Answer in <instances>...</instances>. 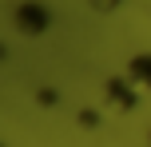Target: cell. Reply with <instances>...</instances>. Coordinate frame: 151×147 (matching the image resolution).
<instances>
[{"instance_id": "obj_1", "label": "cell", "mask_w": 151, "mask_h": 147, "mask_svg": "<svg viewBox=\"0 0 151 147\" xmlns=\"http://www.w3.org/2000/svg\"><path fill=\"white\" fill-rule=\"evenodd\" d=\"M16 20H20V28L32 36V32H40V28L48 24V16H44V12H36V8L28 4V8H20V16H16Z\"/></svg>"}, {"instance_id": "obj_2", "label": "cell", "mask_w": 151, "mask_h": 147, "mask_svg": "<svg viewBox=\"0 0 151 147\" xmlns=\"http://www.w3.org/2000/svg\"><path fill=\"white\" fill-rule=\"evenodd\" d=\"M131 76L151 84V56H139V60H131Z\"/></svg>"}]
</instances>
